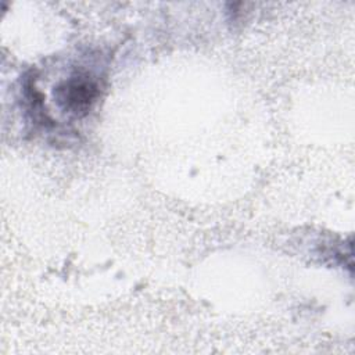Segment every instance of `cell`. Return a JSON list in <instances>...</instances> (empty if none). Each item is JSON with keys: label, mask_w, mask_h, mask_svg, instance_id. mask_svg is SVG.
<instances>
[{"label": "cell", "mask_w": 355, "mask_h": 355, "mask_svg": "<svg viewBox=\"0 0 355 355\" xmlns=\"http://www.w3.org/2000/svg\"><path fill=\"white\" fill-rule=\"evenodd\" d=\"M98 94V86L89 76H72L55 89V98L61 108L76 116L89 112Z\"/></svg>", "instance_id": "cell-1"}]
</instances>
